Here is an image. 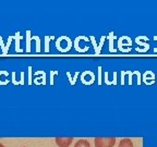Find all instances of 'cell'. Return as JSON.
I'll use <instances>...</instances> for the list:
<instances>
[{
    "instance_id": "obj_1",
    "label": "cell",
    "mask_w": 157,
    "mask_h": 147,
    "mask_svg": "<svg viewBox=\"0 0 157 147\" xmlns=\"http://www.w3.org/2000/svg\"><path fill=\"white\" fill-rule=\"evenodd\" d=\"M94 143L95 147H113L116 144V137H96Z\"/></svg>"
},
{
    "instance_id": "obj_2",
    "label": "cell",
    "mask_w": 157,
    "mask_h": 147,
    "mask_svg": "<svg viewBox=\"0 0 157 147\" xmlns=\"http://www.w3.org/2000/svg\"><path fill=\"white\" fill-rule=\"evenodd\" d=\"M55 141L59 147H69L73 142V137H56Z\"/></svg>"
},
{
    "instance_id": "obj_3",
    "label": "cell",
    "mask_w": 157,
    "mask_h": 147,
    "mask_svg": "<svg viewBox=\"0 0 157 147\" xmlns=\"http://www.w3.org/2000/svg\"><path fill=\"white\" fill-rule=\"evenodd\" d=\"M118 147H133V143L130 138H122Z\"/></svg>"
},
{
    "instance_id": "obj_4",
    "label": "cell",
    "mask_w": 157,
    "mask_h": 147,
    "mask_svg": "<svg viewBox=\"0 0 157 147\" xmlns=\"http://www.w3.org/2000/svg\"><path fill=\"white\" fill-rule=\"evenodd\" d=\"M74 147H91V144L87 140H78L75 143Z\"/></svg>"
},
{
    "instance_id": "obj_5",
    "label": "cell",
    "mask_w": 157,
    "mask_h": 147,
    "mask_svg": "<svg viewBox=\"0 0 157 147\" xmlns=\"http://www.w3.org/2000/svg\"><path fill=\"white\" fill-rule=\"evenodd\" d=\"M0 147H6V146H3L2 144H0Z\"/></svg>"
},
{
    "instance_id": "obj_6",
    "label": "cell",
    "mask_w": 157,
    "mask_h": 147,
    "mask_svg": "<svg viewBox=\"0 0 157 147\" xmlns=\"http://www.w3.org/2000/svg\"><path fill=\"white\" fill-rule=\"evenodd\" d=\"M22 147H26V146H22Z\"/></svg>"
}]
</instances>
